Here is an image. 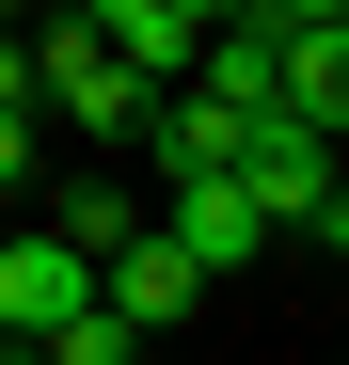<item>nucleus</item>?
Returning a JSON list of instances; mask_svg holds the SVG:
<instances>
[{"label": "nucleus", "mask_w": 349, "mask_h": 365, "mask_svg": "<svg viewBox=\"0 0 349 365\" xmlns=\"http://www.w3.org/2000/svg\"><path fill=\"white\" fill-rule=\"evenodd\" d=\"M222 175H239V191L270 207V238H318V255H349V207H333V128H318V111H239V159H222Z\"/></svg>", "instance_id": "nucleus-1"}, {"label": "nucleus", "mask_w": 349, "mask_h": 365, "mask_svg": "<svg viewBox=\"0 0 349 365\" xmlns=\"http://www.w3.org/2000/svg\"><path fill=\"white\" fill-rule=\"evenodd\" d=\"M80 302H95V255H80V238H48V222L0 238V334H16V349H48Z\"/></svg>", "instance_id": "nucleus-2"}, {"label": "nucleus", "mask_w": 349, "mask_h": 365, "mask_svg": "<svg viewBox=\"0 0 349 365\" xmlns=\"http://www.w3.org/2000/svg\"><path fill=\"white\" fill-rule=\"evenodd\" d=\"M159 238H174V255H191V270L222 286V270H254V255H270V207L239 191V175H174V207H159Z\"/></svg>", "instance_id": "nucleus-3"}, {"label": "nucleus", "mask_w": 349, "mask_h": 365, "mask_svg": "<svg viewBox=\"0 0 349 365\" xmlns=\"http://www.w3.org/2000/svg\"><path fill=\"white\" fill-rule=\"evenodd\" d=\"M95 302H111V318H127V334H174V318H191V302H207V270L174 255L159 222H127V238H111V255H95Z\"/></svg>", "instance_id": "nucleus-4"}, {"label": "nucleus", "mask_w": 349, "mask_h": 365, "mask_svg": "<svg viewBox=\"0 0 349 365\" xmlns=\"http://www.w3.org/2000/svg\"><path fill=\"white\" fill-rule=\"evenodd\" d=\"M207 16L222 0H80V32H111V64H143V80H191Z\"/></svg>", "instance_id": "nucleus-5"}, {"label": "nucleus", "mask_w": 349, "mask_h": 365, "mask_svg": "<svg viewBox=\"0 0 349 365\" xmlns=\"http://www.w3.org/2000/svg\"><path fill=\"white\" fill-rule=\"evenodd\" d=\"M270 96L333 128V111H349V32H270Z\"/></svg>", "instance_id": "nucleus-6"}, {"label": "nucleus", "mask_w": 349, "mask_h": 365, "mask_svg": "<svg viewBox=\"0 0 349 365\" xmlns=\"http://www.w3.org/2000/svg\"><path fill=\"white\" fill-rule=\"evenodd\" d=\"M127 222H143V207L111 191V175H64V207H48V238H80V255H111Z\"/></svg>", "instance_id": "nucleus-7"}, {"label": "nucleus", "mask_w": 349, "mask_h": 365, "mask_svg": "<svg viewBox=\"0 0 349 365\" xmlns=\"http://www.w3.org/2000/svg\"><path fill=\"white\" fill-rule=\"evenodd\" d=\"M159 334H127V318H111V302H80V318L64 334H48V365H143Z\"/></svg>", "instance_id": "nucleus-8"}, {"label": "nucleus", "mask_w": 349, "mask_h": 365, "mask_svg": "<svg viewBox=\"0 0 349 365\" xmlns=\"http://www.w3.org/2000/svg\"><path fill=\"white\" fill-rule=\"evenodd\" d=\"M32 175H48V111H32V96H0V207H16Z\"/></svg>", "instance_id": "nucleus-9"}, {"label": "nucleus", "mask_w": 349, "mask_h": 365, "mask_svg": "<svg viewBox=\"0 0 349 365\" xmlns=\"http://www.w3.org/2000/svg\"><path fill=\"white\" fill-rule=\"evenodd\" d=\"M270 16H286V32H349V0H270Z\"/></svg>", "instance_id": "nucleus-10"}, {"label": "nucleus", "mask_w": 349, "mask_h": 365, "mask_svg": "<svg viewBox=\"0 0 349 365\" xmlns=\"http://www.w3.org/2000/svg\"><path fill=\"white\" fill-rule=\"evenodd\" d=\"M0 16H32V0H0Z\"/></svg>", "instance_id": "nucleus-11"}, {"label": "nucleus", "mask_w": 349, "mask_h": 365, "mask_svg": "<svg viewBox=\"0 0 349 365\" xmlns=\"http://www.w3.org/2000/svg\"><path fill=\"white\" fill-rule=\"evenodd\" d=\"M143 365H174V349H143Z\"/></svg>", "instance_id": "nucleus-12"}, {"label": "nucleus", "mask_w": 349, "mask_h": 365, "mask_svg": "<svg viewBox=\"0 0 349 365\" xmlns=\"http://www.w3.org/2000/svg\"><path fill=\"white\" fill-rule=\"evenodd\" d=\"M32 365H48V349H32Z\"/></svg>", "instance_id": "nucleus-13"}]
</instances>
